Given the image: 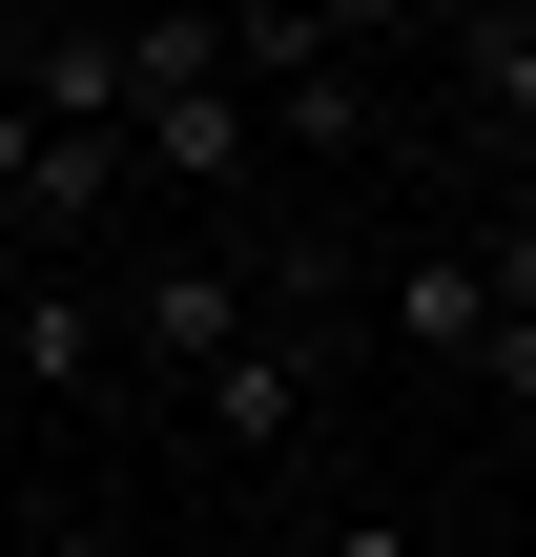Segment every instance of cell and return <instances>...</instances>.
Wrapping results in <instances>:
<instances>
[{
    "label": "cell",
    "instance_id": "6da1fadb",
    "mask_svg": "<svg viewBox=\"0 0 536 557\" xmlns=\"http://www.w3.org/2000/svg\"><path fill=\"white\" fill-rule=\"evenodd\" d=\"M310 393H331V310H310V289H269L186 413H207V455H289V434H310Z\"/></svg>",
    "mask_w": 536,
    "mask_h": 557
},
{
    "label": "cell",
    "instance_id": "7a4b0ae2",
    "mask_svg": "<svg viewBox=\"0 0 536 557\" xmlns=\"http://www.w3.org/2000/svg\"><path fill=\"white\" fill-rule=\"evenodd\" d=\"M392 331H413V372H536V310H516V248H413L392 269Z\"/></svg>",
    "mask_w": 536,
    "mask_h": 557
},
{
    "label": "cell",
    "instance_id": "3957f363",
    "mask_svg": "<svg viewBox=\"0 0 536 557\" xmlns=\"http://www.w3.org/2000/svg\"><path fill=\"white\" fill-rule=\"evenodd\" d=\"M248 310H269V289H248V269H207V248H145V289H124V310H103V351H145V372H165V393H207V372H227V331H248Z\"/></svg>",
    "mask_w": 536,
    "mask_h": 557
},
{
    "label": "cell",
    "instance_id": "277c9868",
    "mask_svg": "<svg viewBox=\"0 0 536 557\" xmlns=\"http://www.w3.org/2000/svg\"><path fill=\"white\" fill-rule=\"evenodd\" d=\"M0 372H21V393H83V372H103V289H62V269H41V289L0 310Z\"/></svg>",
    "mask_w": 536,
    "mask_h": 557
},
{
    "label": "cell",
    "instance_id": "5b68a950",
    "mask_svg": "<svg viewBox=\"0 0 536 557\" xmlns=\"http://www.w3.org/2000/svg\"><path fill=\"white\" fill-rule=\"evenodd\" d=\"M310 557H434V537H413V517H331Z\"/></svg>",
    "mask_w": 536,
    "mask_h": 557
},
{
    "label": "cell",
    "instance_id": "8992f818",
    "mask_svg": "<svg viewBox=\"0 0 536 557\" xmlns=\"http://www.w3.org/2000/svg\"><path fill=\"white\" fill-rule=\"evenodd\" d=\"M21 557H124V537H103V517H41V537H21Z\"/></svg>",
    "mask_w": 536,
    "mask_h": 557
}]
</instances>
